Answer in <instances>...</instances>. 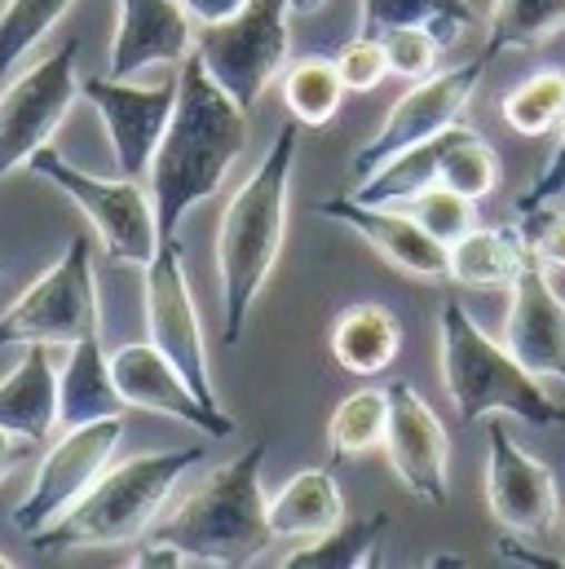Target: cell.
Returning <instances> with one entry per match:
<instances>
[{
	"mask_svg": "<svg viewBox=\"0 0 565 569\" xmlns=\"http://www.w3.org/2000/svg\"><path fill=\"white\" fill-rule=\"evenodd\" d=\"M248 150V111L204 71L199 53L177 67V107L146 168L159 239H177L181 221L221 190L235 159Z\"/></svg>",
	"mask_w": 565,
	"mask_h": 569,
	"instance_id": "6da1fadb",
	"label": "cell"
},
{
	"mask_svg": "<svg viewBox=\"0 0 565 569\" xmlns=\"http://www.w3.org/2000/svg\"><path fill=\"white\" fill-rule=\"evenodd\" d=\"M300 150V124H282L270 142L257 172L235 190V199L221 212L217 230V274H221V336L235 345L244 336V322L266 291L279 266L282 239H287V194H291V168Z\"/></svg>",
	"mask_w": 565,
	"mask_h": 569,
	"instance_id": "7a4b0ae2",
	"label": "cell"
},
{
	"mask_svg": "<svg viewBox=\"0 0 565 569\" xmlns=\"http://www.w3.org/2000/svg\"><path fill=\"white\" fill-rule=\"evenodd\" d=\"M261 468H266V441L248 446L239 459L217 468L195 495L177 503V512L155 521L150 539L177 543L190 557V566H257L279 543L270 530V499L261 486Z\"/></svg>",
	"mask_w": 565,
	"mask_h": 569,
	"instance_id": "3957f363",
	"label": "cell"
},
{
	"mask_svg": "<svg viewBox=\"0 0 565 569\" xmlns=\"http://www.w3.org/2000/svg\"><path fill=\"white\" fill-rule=\"evenodd\" d=\"M204 463L199 446H177V450H150L133 455L125 463H111L89 495L62 512L53 526L31 535L36 552H85V548H120L155 530L163 503L181 486L190 468Z\"/></svg>",
	"mask_w": 565,
	"mask_h": 569,
	"instance_id": "277c9868",
	"label": "cell"
},
{
	"mask_svg": "<svg viewBox=\"0 0 565 569\" xmlns=\"http://www.w3.org/2000/svg\"><path fill=\"white\" fill-rule=\"evenodd\" d=\"M437 331H442V380L459 420L473 425L482 416H522L535 428H557L565 420L562 407L544 393L539 376H531L508 345H495L459 300L442 305Z\"/></svg>",
	"mask_w": 565,
	"mask_h": 569,
	"instance_id": "5b68a950",
	"label": "cell"
},
{
	"mask_svg": "<svg viewBox=\"0 0 565 569\" xmlns=\"http://www.w3.org/2000/svg\"><path fill=\"white\" fill-rule=\"evenodd\" d=\"M27 168L40 181H49L53 190H62L89 217V226H93V234L111 261L146 270V261L159 252L163 239H159L155 203H150V190L138 186V177H93V172L67 163L53 150V142L40 146Z\"/></svg>",
	"mask_w": 565,
	"mask_h": 569,
	"instance_id": "8992f818",
	"label": "cell"
},
{
	"mask_svg": "<svg viewBox=\"0 0 565 569\" xmlns=\"http://www.w3.org/2000/svg\"><path fill=\"white\" fill-rule=\"evenodd\" d=\"M291 0H248L235 18L199 27L195 53L204 71L244 107L252 111L257 98L279 80L291 53Z\"/></svg>",
	"mask_w": 565,
	"mask_h": 569,
	"instance_id": "52a82bcc",
	"label": "cell"
},
{
	"mask_svg": "<svg viewBox=\"0 0 565 569\" xmlns=\"http://www.w3.org/2000/svg\"><path fill=\"white\" fill-rule=\"evenodd\" d=\"M102 331L98 274L89 257V239H71L67 252L0 313V349L4 345H76L80 336Z\"/></svg>",
	"mask_w": 565,
	"mask_h": 569,
	"instance_id": "ba28073f",
	"label": "cell"
},
{
	"mask_svg": "<svg viewBox=\"0 0 565 569\" xmlns=\"http://www.w3.org/2000/svg\"><path fill=\"white\" fill-rule=\"evenodd\" d=\"M76 58H80V40H62L49 58L9 76V84L0 89V181L27 168L31 154L53 142V133L71 116L80 98Z\"/></svg>",
	"mask_w": 565,
	"mask_h": 569,
	"instance_id": "9c48e42d",
	"label": "cell"
},
{
	"mask_svg": "<svg viewBox=\"0 0 565 569\" xmlns=\"http://www.w3.org/2000/svg\"><path fill=\"white\" fill-rule=\"evenodd\" d=\"M141 291H146V331H150V345L186 376V385L195 389V398H199L204 407L221 411L217 389H212L204 322H199L195 291H190V279H186L181 239H163V243H159V252L146 261Z\"/></svg>",
	"mask_w": 565,
	"mask_h": 569,
	"instance_id": "30bf717a",
	"label": "cell"
},
{
	"mask_svg": "<svg viewBox=\"0 0 565 569\" xmlns=\"http://www.w3.org/2000/svg\"><path fill=\"white\" fill-rule=\"evenodd\" d=\"M120 437H125V416H107V420H93V425L62 428V437L44 450V459H40V468L31 477L27 499L13 508V526L31 539L44 526H53L62 512H71L89 495V486L111 468Z\"/></svg>",
	"mask_w": 565,
	"mask_h": 569,
	"instance_id": "8fae6325",
	"label": "cell"
},
{
	"mask_svg": "<svg viewBox=\"0 0 565 569\" xmlns=\"http://www.w3.org/2000/svg\"><path fill=\"white\" fill-rule=\"evenodd\" d=\"M486 76V62H464V67H450V71H437L428 80H412V89L398 98V107L389 111L385 129L354 154V177L363 181L367 172H376L389 154L407 150V146H420L446 129H455L477 93Z\"/></svg>",
	"mask_w": 565,
	"mask_h": 569,
	"instance_id": "7c38bea8",
	"label": "cell"
},
{
	"mask_svg": "<svg viewBox=\"0 0 565 569\" xmlns=\"http://www.w3.org/2000/svg\"><path fill=\"white\" fill-rule=\"evenodd\" d=\"M80 93L89 107L102 116L107 142L116 154L120 177H141L159 150V138L172 120L177 107V76L159 84H133V80H111V76H89L80 80Z\"/></svg>",
	"mask_w": 565,
	"mask_h": 569,
	"instance_id": "4fadbf2b",
	"label": "cell"
},
{
	"mask_svg": "<svg viewBox=\"0 0 565 569\" xmlns=\"http://www.w3.org/2000/svg\"><path fill=\"white\" fill-rule=\"evenodd\" d=\"M490 459H486V508L504 535L539 539L557 526V481L553 472L513 441V432L490 425Z\"/></svg>",
	"mask_w": 565,
	"mask_h": 569,
	"instance_id": "5bb4252c",
	"label": "cell"
},
{
	"mask_svg": "<svg viewBox=\"0 0 565 569\" xmlns=\"http://www.w3.org/2000/svg\"><path fill=\"white\" fill-rule=\"evenodd\" d=\"M385 455L394 477L428 508H442L450 499V441L446 428L433 416V407L416 393V385L398 380L389 385V432Z\"/></svg>",
	"mask_w": 565,
	"mask_h": 569,
	"instance_id": "9a60e30c",
	"label": "cell"
},
{
	"mask_svg": "<svg viewBox=\"0 0 565 569\" xmlns=\"http://www.w3.org/2000/svg\"><path fill=\"white\" fill-rule=\"evenodd\" d=\"M504 345L531 376L565 380V300L548 279V266L531 252L508 287Z\"/></svg>",
	"mask_w": 565,
	"mask_h": 569,
	"instance_id": "2e32d148",
	"label": "cell"
},
{
	"mask_svg": "<svg viewBox=\"0 0 565 569\" xmlns=\"http://www.w3.org/2000/svg\"><path fill=\"white\" fill-rule=\"evenodd\" d=\"M111 380L125 398L129 411H150V416H168L181 425L199 428L208 437H230L235 420L226 411H212L195 398V389L186 385V376L146 340V345H125L111 353Z\"/></svg>",
	"mask_w": 565,
	"mask_h": 569,
	"instance_id": "e0dca14e",
	"label": "cell"
},
{
	"mask_svg": "<svg viewBox=\"0 0 565 569\" xmlns=\"http://www.w3.org/2000/svg\"><path fill=\"white\" fill-rule=\"evenodd\" d=\"M323 217L349 226L380 261H389L407 279L450 283V252H446V243H437L412 212H394V208H376V203H358L349 194H336V199L323 203Z\"/></svg>",
	"mask_w": 565,
	"mask_h": 569,
	"instance_id": "ac0fdd59",
	"label": "cell"
},
{
	"mask_svg": "<svg viewBox=\"0 0 565 569\" xmlns=\"http://www.w3.org/2000/svg\"><path fill=\"white\" fill-rule=\"evenodd\" d=\"M195 53V18L181 0H120L107 58L111 80H133L150 67H181Z\"/></svg>",
	"mask_w": 565,
	"mask_h": 569,
	"instance_id": "d6986e66",
	"label": "cell"
},
{
	"mask_svg": "<svg viewBox=\"0 0 565 569\" xmlns=\"http://www.w3.org/2000/svg\"><path fill=\"white\" fill-rule=\"evenodd\" d=\"M125 398L111 380V358L102 349V331L67 345V367L58 371V425H93L107 416H125Z\"/></svg>",
	"mask_w": 565,
	"mask_h": 569,
	"instance_id": "ffe728a7",
	"label": "cell"
},
{
	"mask_svg": "<svg viewBox=\"0 0 565 569\" xmlns=\"http://www.w3.org/2000/svg\"><path fill=\"white\" fill-rule=\"evenodd\" d=\"M58 425V371L49 358V345H27L18 367L0 380V428H9L18 441L40 446Z\"/></svg>",
	"mask_w": 565,
	"mask_h": 569,
	"instance_id": "44dd1931",
	"label": "cell"
},
{
	"mask_svg": "<svg viewBox=\"0 0 565 569\" xmlns=\"http://www.w3.org/2000/svg\"><path fill=\"white\" fill-rule=\"evenodd\" d=\"M331 353L349 376H380L403 353V322L385 305H354L331 327Z\"/></svg>",
	"mask_w": 565,
	"mask_h": 569,
	"instance_id": "7402d4cb",
	"label": "cell"
},
{
	"mask_svg": "<svg viewBox=\"0 0 565 569\" xmlns=\"http://www.w3.org/2000/svg\"><path fill=\"white\" fill-rule=\"evenodd\" d=\"M345 521V495L331 468L296 472L279 495L270 499V530L275 539H318Z\"/></svg>",
	"mask_w": 565,
	"mask_h": 569,
	"instance_id": "603a6c76",
	"label": "cell"
},
{
	"mask_svg": "<svg viewBox=\"0 0 565 569\" xmlns=\"http://www.w3.org/2000/svg\"><path fill=\"white\" fill-rule=\"evenodd\" d=\"M450 283L464 287H513L517 270L531 257V239L513 226L486 230L473 226L464 239H455L450 248Z\"/></svg>",
	"mask_w": 565,
	"mask_h": 569,
	"instance_id": "cb8c5ba5",
	"label": "cell"
},
{
	"mask_svg": "<svg viewBox=\"0 0 565 569\" xmlns=\"http://www.w3.org/2000/svg\"><path fill=\"white\" fill-rule=\"evenodd\" d=\"M398 27H424L446 49H455L468 36V27H477V13L468 9V0H363L358 36L380 40Z\"/></svg>",
	"mask_w": 565,
	"mask_h": 569,
	"instance_id": "d4e9b609",
	"label": "cell"
},
{
	"mask_svg": "<svg viewBox=\"0 0 565 569\" xmlns=\"http://www.w3.org/2000/svg\"><path fill=\"white\" fill-rule=\"evenodd\" d=\"M446 142H450V129L428 138L420 146H407L398 154H389L376 172H367L349 199L358 203H376V208H394V203H407L416 199L420 190H428L433 181H442V154H446Z\"/></svg>",
	"mask_w": 565,
	"mask_h": 569,
	"instance_id": "484cf974",
	"label": "cell"
},
{
	"mask_svg": "<svg viewBox=\"0 0 565 569\" xmlns=\"http://www.w3.org/2000/svg\"><path fill=\"white\" fill-rule=\"evenodd\" d=\"M389 530L385 512H371L363 521H340L327 535L309 539L305 548H296L291 557H282V569H367L371 557L380 552V539Z\"/></svg>",
	"mask_w": 565,
	"mask_h": 569,
	"instance_id": "4316f807",
	"label": "cell"
},
{
	"mask_svg": "<svg viewBox=\"0 0 565 569\" xmlns=\"http://www.w3.org/2000/svg\"><path fill=\"white\" fill-rule=\"evenodd\" d=\"M565 31V0H495L486 27V58L508 49H539Z\"/></svg>",
	"mask_w": 565,
	"mask_h": 569,
	"instance_id": "83f0119b",
	"label": "cell"
},
{
	"mask_svg": "<svg viewBox=\"0 0 565 569\" xmlns=\"http://www.w3.org/2000/svg\"><path fill=\"white\" fill-rule=\"evenodd\" d=\"M385 432H389V393L354 389L349 398H340V407L331 411V425H327L331 463H345V459H358V455L385 446Z\"/></svg>",
	"mask_w": 565,
	"mask_h": 569,
	"instance_id": "f1b7e54d",
	"label": "cell"
},
{
	"mask_svg": "<svg viewBox=\"0 0 565 569\" xmlns=\"http://www.w3.org/2000/svg\"><path fill=\"white\" fill-rule=\"evenodd\" d=\"M345 102V84L331 58H305L296 67H287L282 76V107L291 111V120L300 129H323L336 120Z\"/></svg>",
	"mask_w": 565,
	"mask_h": 569,
	"instance_id": "f546056e",
	"label": "cell"
},
{
	"mask_svg": "<svg viewBox=\"0 0 565 569\" xmlns=\"http://www.w3.org/2000/svg\"><path fill=\"white\" fill-rule=\"evenodd\" d=\"M76 0H4L0 9V89L18 71V62L62 22Z\"/></svg>",
	"mask_w": 565,
	"mask_h": 569,
	"instance_id": "4dcf8cb0",
	"label": "cell"
},
{
	"mask_svg": "<svg viewBox=\"0 0 565 569\" xmlns=\"http://www.w3.org/2000/svg\"><path fill=\"white\" fill-rule=\"evenodd\" d=\"M504 120L522 138L562 129L565 120V71H535L504 98Z\"/></svg>",
	"mask_w": 565,
	"mask_h": 569,
	"instance_id": "1f68e13d",
	"label": "cell"
},
{
	"mask_svg": "<svg viewBox=\"0 0 565 569\" xmlns=\"http://www.w3.org/2000/svg\"><path fill=\"white\" fill-rule=\"evenodd\" d=\"M442 186H450L464 199L482 203L499 186V154L482 142L477 133H468L464 124H455L450 129V142H446V154H442Z\"/></svg>",
	"mask_w": 565,
	"mask_h": 569,
	"instance_id": "d6a6232c",
	"label": "cell"
},
{
	"mask_svg": "<svg viewBox=\"0 0 565 569\" xmlns=\"http://www.w3.org/2000/svg\"><path fill=\"white\" fill-rule=\"evenodd\" d=\"M407 212L420 221L437 243H446V248H450L455 239H464V234L477 226V203L464 199L459 190L442 186V181H433V186L420 190L416 199H407Z\"/></svg>",
	"mask_w": 565,
	"mask_h": 569,
	"instance_id": "836d02e7",
	"label": "cell"
},
{
	"mask_svg": "<svg viewBox=\"0 0 565 569\" xmlns=\"http://www.w3.org/2000/svg\"><path fill=\"white\" fill-rule=\"evenodd\" d=\"M380 44H385L389 71L403 76V80H428V76L442 71L446 44H442L433 31H424V27H398V31L380 36Z\"/></svg>",
	"mask_w": 565,
	"mask_h": 569,
	"instance_id": "e575fe53",
	"label": "cell"
},
{
	"mask_svg": "<svg viewBox=\"0 0 565 569\" xmlns=\"http://www.w3.org/2000/svg\"><path fill=\"white\" fill-rule=\"evenodd\" d=\"M331 62H336V71H340L345 93H371V89H380V80L389 76L385 44L371 40V36H354V40H345L340 53H336Z\"/></svg>",
	"mask_w": 565,
	"mask_h": 569,
	"instance_id": "d590c367",
	"label": "cell"
},
{
	"mask_svg": "<svg viewBox=\"0 0 565 569\" xmlns=\"http://www.w3.org/2000/svg\"><path fill=\"white\" fill-rule=\"evenodd\" d=\"M531 221V252L548 266V270H565V208L562 212H535V217H526Z\"/></svg>",
	"mask_w": 565,
	"mask_h": 569,
	"instance_id": "8d00e7d4",
	"label": "cell"
},
{
	"mask_svg": "<svg viewBox=\"0 0 565 569\" xmlns=\"http://www.w3.org/2000/svg\"><path fill=\"white\" fill-rule=\"evenodd\" d=\"M553 199H565V120H562V142L553 150L548 168H544L539 181L517 199V208H522V217H535V212H544Z\"/></svg>",
	"mask_w": 565,
	"mask_h": 569,
	"instance_id": "74e56055",
	"label": "cell"
},
{
	"mask_svg": "<svg viewBox=\"0 0 565 569\" xmlns=\"http://www.w3.org/2000/svg\"><path fill=\"white\" fill-rule=\"evenodd\" d=\"M129 566L133 569H186L190 557H186L177 543H168V539H150V543H141L138 557H133Z\"/></svg>",
	"mask_w": 565,
	"mask_h": 569,
	"instance_id": "f35d334b",
	"label": "cell"
},
{
	"mask_svg": "<svg viewBox=\"0 0 565 569\" xmlns=\"http://www.w3.org/2000/svg\"><path fill=\"white\" fill-rule=\"evenodd\" d=\"M181 4H186V13L195 18V27H212V22L235 18L248 0H181Z\"/></svg>",
	"mask_w": 565,
	"mask_h": 569,
	"instance_id": "ab89813d",
	"label": "cell"
},
{
	"mask_svg": "<svg viewBox=\"0 0 565 569\" xmlns=\"http://www.w3.org/2000/svg\"><path fill=\"white\" fill-rule=\"evenodd\" d=\"M22 446H27V441H18L9 428H0V477L22 459Z\"/></svg>",
	"mask_w": 565,
	"mask_h": 569,
	"instance_id": "60d3db41",
	"label": "cell"
},
{
	"mask_svg": "<svg viewBox=\"0 0 565 569\" xmlns=\"http://www.w3.org/2000/svg\"><path fill=\"white\" fill-rule=\"evenodd\" d=\"M0 569H13V561H9V557H0Z\"/></svg>",
	"mask_w": 565,
	"mask_h": 569,
	"instance_id": "b9f144b4",
	"label": "cell"
}]
</instances>
